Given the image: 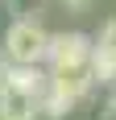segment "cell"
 I'll list each match as a JSON object with an SVG mask.
<instances>
[{
    "mask_svg": "<svg viewBox=\"0 0 116 120\" xmlns=\"http://www.w3.org/2000/svg\"><path fill=\"white\" fill-rule=\"evenodd\" d=\"M46 46H50V33L42 29V21H12L4 29L0 54L8 58V66H42Z\"/></svg>",
    "mask_w": 116,
    "mask_h": 120,
    "instance_id": "obj_1",
    "label": "cell"
},
{
    "mask_svg": "<svg viewBox=\"0 0 116 120\" xmlns=\"http://www.w3.org/2000/svg\"><path fill=\"white\" fill-rule=\"evenodd\" d=\"M91 58V37L70 29V33H50V46H46V62L50 71H70V66H87Z\"/></svg>",
    "mask_w": 116,
    "mask_h": 120,
    "instance_id": "obj_2",
    "label": "cell"
},
{
    "mask_svg": "<svg viewBox=\"0 0 116 120\" xmlns=\"http://www.w3.org/2000/svg\"><path fill=\"white\" fill-rule=\"evenodd\" d=\"M50 75V91L54 95H62L66 104H79L87 91H91V75H87V66H70V71H46Z\"/></svg>",
    "mask_w": 116,
    "mask_h": 120,
    "instance_id": "obj_3",
    "label": "cell"
},
{
    "mask_svg": "<svg viewBox=\"0 0 116 120\" xmlns=\"http://www.w3.org/2000/svg\"><path fill=\"white\" fill-rule=\"evenodd\" d=\"M4 87L21 91V95H29V99L37 104V99L50 91V75L42 71V66H8V79H4Z\"/></svg>",
    "mask_w": 116,
    "mask_h": 120,
    "instance_id": "obj_4",
    "label": "cell"
},
{
    "mask_svg": "<svg viewBox=\"0 0 116 120\" xmlns=\"http://www.w3.org/2000/svg\"><path fill=\"white\" fill-rule=\"evenodd\" d=\"M0 120H37V104L21 91L4 87L0 91Z\"/></svg>",
    "mask_w": 116,
    "mask_h": 120,
    "instance_id": "obj_5",
    "label": "cell"
},
{
    "mask_svg": "<svg viewBox=\"0 0 116 120\" xmlns=\"http://www.w3.org/2000/svg\"><path fill=\"white\" fill-rule=\"evenodd\" d=\"M70 108L75 104H66L62 95H54V91H46V95L37 99V120H66Z\"/></svg>",
    "mask_w": 116,
    "mask_h": 120,
    "instance_id": "obj_6",
    "label": "cell"
},
{
    "mask_svg": "<svg viewBox=\"0 0 116 120\" xmlns=\"http://www.w3.org/2000/svg\"><path fill=\"white\" fill-rule=\"evenodd\" d=\"M8 8L17 21H42V12L50 8V0H8Z\"/></svg>",
    "mask_w": 116,
    "mask_h": 120,
    "instance_id": "obj_7",
    "label": "cell"
},
{
    "mask_svg": "<svg viewBox=\"0 0 116 120\" xmlns=\"http://www.w3.org/2000/svg\"><path fill=\"white\" fill-rule=\"evenodd\" d=\"M91 46L100 50V54H108V58L116 62V17H112V21H104V25H100V37H95Z\"/></svg>",
    "mask_w": 116,
    "mask_h": 120,
    "instance_id": "obj_8",
    "label": "cell"
},
{
    "mask_svg": "<svg viewBox=\"0 0 116 120\" xmlns=\"http://www.w3.org/2000/svg\"><path fill=\"white\" fill-rule=\"evenodd\" d=\"M91 4H95V0H62L66 12H91Z\"/></svg>",
    "mask_w": 116,
    "mask_h": 120,
    "instance_id": "obj_9",
    "label": "cell"
},
{
    "mask_svg": "<svg viewBox=\"0 0 116 120\" xmlns=\"http://www.w3.org/2000/svg\"><path fill=\"white\" fill-rule=\"evenodd\" d=\"M4 79H8V58L0 54V91H4Z\"/></svg>",
    "mask_w": 116,
    "mask_h": 120,
    "instance_id": "obj_10",
    "label": "cell"
},
{
    "mask_svg": "<svg viewBox=\"0 0 116 120\" xmlns=\"http://www.w3.org/2000/svg\"><path fill=\"white\" fill-rule=\"evenodd\" d=\"M108 112L116 116V87H112V95H108Z\"/></svg>",
    "mask_w": 116,
    "mask_h": 120,
    "instance_id": "obj_11",
    "label": "cell"
}]
</instances>
